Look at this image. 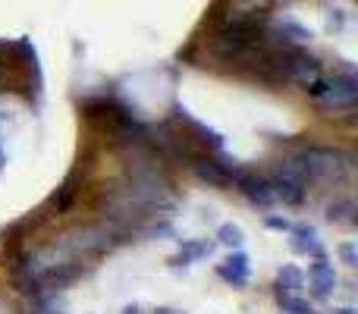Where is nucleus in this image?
I'll return each instance as SVG.
<instances>
[{"label": "nucleus", "instance_id": "6e6552de", "mask_svg": "<svg viewBox=\"0 0 358 314\" xmlns=\"http://www.w3.org/2000/svg\"><path fill=\"white\" fill-rule=\"evenodd\" d=\"M302 283H305V277H302V271H299L296 264L280 267L277 286H280V290H286V296H289V292H299V290H302Z\"/></svg>", "mask_w": 358, "mask_h": 314}, {"label": "nucleus", "instance_id": "0eeeda50", "mask_svg": "<svg viewBox=\"0 0 358 314\" xmlns=\"http://www.w3.org/2000/svg\"><path fill=\"white\" fill-rule=\"evenodd\" d=\"M334 286H336V273H334V267L327 264V261H317L315 267H311V290H315V296L317 299H324V296H330L334 292Z\"/></svg>", "mask_w": 358, "mask_h": 314}, {"label": "nucleus", "instance_id": "4468645a", "mask_svg": "<svg viewBox=\"0 0 358 314\" xmlns=\"http://www.w3.org/2000/svg\"><path fill=\"white\" fill-rule=\"evenodd\" d=\"M340 258H343V264L355 267L358 264V248L352 245V242H343V245H340Z\"/></svg>", "mask_w": 358, "mask_h": 314}, {"label": "nucleus", "instance_id": "f257e3e1", "mask_svg": "<svg viewBox=\"0 0 358 314\" xmlns=\"http://www.w3.org/2000/svg\"><path fill=\"white\" fill-rule=\"evenodd\" d=\"M299 160L305 164L308 179L340 176V173L349 166V157L340 155V151H334V148H308V151H302V155H299Z\"/></svg>", "mask_w": 358, "mask_h": 314}, {"label": "nucleus", "instance_id": "f3484780", "mask_svg": "<svg viewBox=\"0 0 358 314\" xmlns=\"http://www.w3.org/2000/svg\"><path fill=\"white\" fill-rule=\"evenodd\" d=\"M155 314H176V311H170V308H157Z\"/></svg>", "mask_w": 358, "mask_h": 314}, {"label": "nucleus", "instance_id": "39448f33", "mask_svg": "<svg viewBox=\"0 0 358 314\" xmlns=\"http://www.w3.org/2000/svg\"><path fill=\"white\" fill-rule=\"evenodd\" d=\"M271 189H273V198L286 204H302L305 201V183H296V179H286V176H271Z\"/></svg>", "mask_w": 358, "mask_h": 314}, {"label": "nucleus", "instance_id": "ddd939ff", "mask_svg": "<svg viewBox=\"0 0 358 314\" xmlns=\"http://www.w3.org/2000/svg\"><path fill=\"white\" fill-rule=\"evenodd\" d=\"M73 185H76V179H66V183L57 189V195L50 198V201L57 204V210H66L69 204H73V198H76V189H73Z\"/></svg>", "mask_w": 358, "mask_h": 314}, {"label": "nucleus", "instance_id": "9b49d317", "mask_svg": "<svg viewBox=\"0 0 358 314\" xmlns=\"http://www.w3.org/2000/svg\"><path fill=\"white\" fill-rule=\"evenodd\" d=\"M182 120L192 126V129L198 132V136H201V142H204V145H210V148H223V138L217 136L214 129H208V126H204V123H198V120H189V117H185V110H182Z\"/></svg>", "mask_w": 358, "mask_h": 314}, {"label": "nucleus", "instance_id": "7ed1b4c3", "mask_svg": "<svg viewBox=\"0 0 358 314\" xmlns=\"http://www.w3.org/2000/svg\"><path fill=\"white\" fill-rule=\"evenodd\" d=\"M192 173H195L201 183L214 185V189H227L229 185V170L223 164H217V160L210 157H201V155H192Z\"/></svg>", "mask_w": 358, "mask_h": 314}, {"label": "nucleus", "instance_id": "2eb2a0df", "mask_svg": "<svg viewBox=\"0 0 358 314\" xmlns=\"http://www.w3.org/2000/svg\"><path fill=\"white\" fill-rule=\"evenodd\" d=\"M267 227H271V229H283V233H286V229H292V223L283 220V217H267Z\"/></svg>", "mask_w": 358, "mask_h": 314}, {"label": "nucleus", "instance_id": "f03ea898", "mask_svg": "<svg viewBox=\"0 0 358 314\" xmlns=\"http://www.w3.org/2000/svg\"><path fill=\"white\" fill-rule=\"evenodd\" d=\"M317 104L324 110H346V107L355 104V79L352 76H343V79H334L321 94H317Z\"/></svg>", "mask_w": 358, "mask_h": 314}, {"label": "nucleus", "instance_id": "dca6fc26", "mask_svg": "<svg viewBox=\"0 0 358 314\" xmlns=\"http://www.w3.org/2000/svg\"><path fill=\"white\" fill-rule=\"evenodd\" d=\"M123 314H142V308H138V305H126Z\"/></svg>", "mask_w": 358, "mask_h": 314}, {"label": "nucleus", "instance_id": "1a4fd4ad", "mask_svg": "<svg viewBox=\"0 0 358 314\" xmlns=\"http://www.w3.org/2000/svg\"><path fill=\"white\" fill-rule=\"evenodd\" d=\"M355 208H352V201H346V198H340V201H334L327 208V220L330 223H355Z\"/></svg>", "mask_w": 358, "mask_h": 314}, {"label": "nucleus", "instance_id": "9d476101", "mask_svg": "<svg viewBox=\"0 0 358 314\" xmlns=\"http://www.w3.org/2000/svg\"><path fill=\"white\" fill-rule=\"evenodd\" d=\"M217 242H223V245H229V248H239L242 242H245V233H242L236 223H223V227L217 229Z\"/></svg>", "mask_w": 358, "mask_h": 314}, {"label": "nucleus", "instance_id": "f8f14e48", "mask_svg": "<svg viewBox=\"0 0 358 314\" xmlns=\"http://www.w3.org/2000/svg\"><path fill=\"white\" fill-rule=\"evenodd\" d=\"M277 302H280V308H283V314H315L308 302L292 299V296H283V292H277Z\"/></svg>", "mask_w": 358, "mask_h": 314}, {"label": "nucleus", "instance_id": "423d86ee", "mask_svg": "<svg viewBox=\"0 0 358 314\" xmlns=\"http://www.w3.org/2000/svg\"><path fill=\"white\" fill-rule=\"evenodd\" d=\"M214 248H217V239L214 242H208V239L185 242L182 252L170 258V264H173V267H185V264H192V261H198V258H208V255H214Z\"/></svg>", "mask_w": 358, "mask_h": 314}, {"label": "nucleus", "instance_id": "20e7f679", "mask_svg": "<svg viewBox=\"0 0 358 314\" xmlns=\"http://www.w3.org/2000/svg\"><path fill=\"white\" fill-rule=\"evenodd\" d=\"M248 271H252V264H248V258L242 252L229 255V258L217 267V273H220L227 283H233V286H245L248 283Z\"/></svg>", "mask_w": 358, "mask_h": 314}]
</instances>
